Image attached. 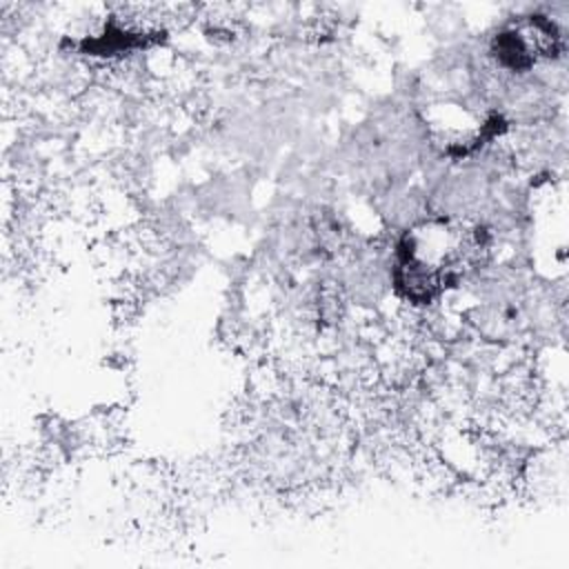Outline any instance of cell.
I'll return each mask as SVG.
<instances>
[{
  "label": "cell",
  "instance_id": "2",
  "mask_svg": "<svg viewBox=\"0 0 569 569\" xmlns=\"http://www.w3.org/2000/svg\"><path fill=\"white\" fill-rule=\"evenodd\" d=\"M560 44L558 31L540 16L498 33L493 42L496 58L511 71H527L538 58L556 56Z\"/></svg>",
  "mask_w": 569,
  "mask_h": 569
},
{
  "label": "cell",
  "instance_id": "1",
  "mask_svg": "<svg viewBox=\"0 0 569 569\" xmlns=\"http://www.w3.org/2000/svg\"><path fill=\"white\" fill-rule=\"evenodd\" d=\"M476 249L480 238H469L449 220L420 222L400 240L396 282L409 300L431 302L456 284Z\"/></svg>",
  "mask_w": 569,
  "mask_h": 569
}]
</instances>
